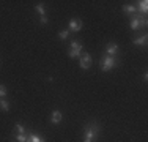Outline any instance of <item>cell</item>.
Returning a JSON list of instances; mask_svg holds the SVG:
<instances>
[{"instance_id":"cell-18","label":"cell","mask_w":148,"mask_h":142,"mask_svg":"<svg viewBox=\"0 0 148 142\" xmlns=\"http://www.w3.org/2000/svg\"><path fill=\"white\" fill-rule=\"evenodd\" d=\"M6 93H8V92H6V87H5V85L0 84V98L6 97Z\"/></svg>"},{"instance_id":"cell-7","label":"cell","mask_w":148,"mask_h":142,"mask_svg":"<svg viewBox=\"0 0 148 142\" xmlns=\"http://www.w3.org/2000/svg\"><path fill=\"white\" fill-rule=\"evenodd\" d=\"M63 120V114L60 111H54L51 115V123H54V125H58L60 122Z\"/></svg>"},{"instance_id":"cell-8","label":"cell","mask_w":148,"mask_h":142,"mask_svg":"<svg viewBox=\"0 0 148 142\" xmlns=\"http://www.w3.org/2000/svg\"><path fill=\"white\" fill-rule=\"evenodd\" d=\"M147 40H148V37H147V33H143L142 37H136L134 38V46H145L147 44Z\"/></svg>"},{"instance_id":"cell-5","label":"cell","mask_w":148,"mask_h":142,"mask_svg":"<svg viewBox=\"0 0 148 142\" xmlns=\"http://www.w3.org/2000/svg\"><path fill=\"white\" fill-rule=\"evenodd\" d=\"M118 44L117 43H109L107 46H106V55H112V57H117L118 54Z\"/></svg>"},{"instance_id":"cell-20","label":"cell","mask_w":148,"mask_h":142,"mask_svg":"<svg viewBox=\"0 0 148 142\" xmlns=\"http://www.w3.org/2000/svg\"><path fill=\"white\" fill-rule=\"evenodd\" d=\"M41 24H47V17H46V16L41 17Z\"/></svg>"},{"instance_id":"cell-19","label":"cell","mask_w":148,"mask_h":142,"mask_svg":"<svg viewBox=\"0 0 148 142\" xmlns=\"http://www.w3.org/2000/svg\"><path fill=\"white\" fill-rule=\"evenodd\" d=\"M148 26V19L147 17H142V19H140V27H147Z\"/></svg>"},{"instance_id":"cell-1","label":"cell","mask_w":148,"mask_h":142,"mask_svg":"<svg viewBox=\"0 0 148 142\" xmlns=\"http://www.w3.org/2000/svg\"><path fill=\"white\" fill-rule=\"evenodd\" d=\"M101 136V126L98 122H88L84 128V142H96Z\"/></svg>"},{"instance_id":"cell-14","label":"cell","mask_w":148,"mask_h":142,"mask_svg":"<svg viewBox=\"0 0 148 142\" xmlns=\"http://www.w3.org/2000/svg\"><path fill=\"white\" fill-rule=\"evenodd\" d=\"M0 108H2V111L8 112L10 111V103L6 101V99H0Z\"/></svg>"},{"instance_id":"cell-17","label":"cell","mask_w":148,"mask_h":142,"mask_svg":"<svg viewBox=\"0 0 148 142\" xmlns=\"http://www.w3.org/2000/svg\"><path fill=\"white\" fill-rule=\"evenodd\" d=\"M58 37L62 38V40H66V38L69 37V32H68V30H62V32L58 33Z\"/></svg>"},{"instance_id":"cell-16","label":"cell","mask_w":148,"mask_h":142,"mask_svg":"<svg viewBox=\"0 0 148 142\" xmlns=\"http://www.w3.org/2000/svg\"><path fill=\"white\" fill-rule=\"evenodd\" d=\"M14 139L17 142H25L27 141V134H14Z\"/></svg>"},{"instance_id":"cell-9","label":"cell","mask_w":148,"mask_h":142,"mask_svg":"<svg viewBox=\"0 0 148 142\" xmlns=\"http://www.w3.org/2000/svg\"><path fill=\"white\" fill-rule=\"evenodd\" d=\"M121 10H123L126 14H132V16H136V14L139 13V11H137V6H136V5H123Z\"/></svg>"},{"instance_id":"cell-6","label":"cell","mask_w":148,"mask_h":142,"mask_svg":"<svg viewBox=\"0 0 148 142\" xmlns=\"http://www.w3.org/2000/svg\"><path fill=\"white\" fill-rule=\"evenodd\" d=\"M68 28H69L71 32H79V30H82V21H80V19H71V21H69Z\"/></svg>"},{"instance_id":"cell-11","label":"cell","mask_w":148,"mask_h":142,"mask_svg":"<svg viewBox=\"0 0 148 142\" xmlns=\"http://www.w3.org/2000/svg\"><path fill=\"white\" fill-rule=\"evenodd\" d=\"M25 142H46V141H44V137L38 136V134H27Z\"/></svg>"},{"instance_id":"cell-10","label":"cell","mask_w":148,"mask_h":142,"mask_svg":"<svg viewBox=\"0 0 148 142\" xmlns=\"http://www.w3.org/2000/svg\"><path fill=\"white\" fill-rule=\"evenodd\" d=\"M139 28H140V17L137 16V14L136 16H131V30L136 32V30H139Z\"/></svg>"},{"instance_id":"cell-3","label":"cell","mask_w":148,"mask_h":142,"mask_svg":"<svg viewBox=\"0 0 148 142\" xmlns=\"http://www.w3.org/2000/svg\"><path fill=\"white\" fill-rule=\"evenodd\" d=\"M80 52H82V43H79V41L74 40V41L71 43V48H69V51H68L69 59H76V57H79Z\"/></svg>"},{"instance_id":"cell-2","label":"cell","mask_w":148,"mask_h":142,"mask_svg":"<svg viewBox=\"0 0 148 142\" xmlns=\"http://www.w3.org/2000/svg\"><path fill=\"white\" fill-rule=\"evenodd\" d=\"M118 65V59L117 57H112V55H104L101 59V70L103 71H110L114 68H117Z\"/></svg>"},{"instance_id":"cell-15","label":"cell","mask_w":148,"mask_h":142,"mask_svg":"<svg viewBox=\"0 0 148 142\" xmlns=\"http://www.w3.org/2000/svg\"><path fill=\"white\" fill-rule=\"evenodd\" d=\"M14 130H16L17 134H25V128L21 125V123H16V125H14Z\"/></svg>"},{"instance_id":"cell-4","label":"cell","mask_w":148,"mask_h":142,"mask_svg":"<svg viewBox=\"0 0 148 142\" xmlns=\"http://www.w3.org/2000/svg\"><path fill=\"white\" fill-rule=\"evenodd\" d=\"M91 63H93V59H91L90 54H84L80 55V60H79V66L82 70H88L91 66Z\"/></svg>"},{"instance_id":"cell-12","label":"cell","mask_w":148,"mask_h":142,"mask_svg":"<svg viewBox=\"0 0 148 142\" xmlns=\"http://www.w3.org/2000/svg\"><path fill=\"white\" fill-rule=\"evenodd\" d=\"M147 10H148V2L147 0L139 2V5H137V11H142L143 14H147Z\"/></svg>"},{"instance_id":"cell-13","label":"cell","mask_w":148,"mask_h":142,"mask_svg":"<svg viewBox=\"0 0 148 142\" xmlns=\"http://www.w3.org/2000/svg\"><path fill=\"white\" fill-rule=\"evenodd\" d=\"M35 10H36V13H40L41 17L46 16V10H44V5H43V3H38V5L35 6Z\"/></svg>"}]
</instances>
